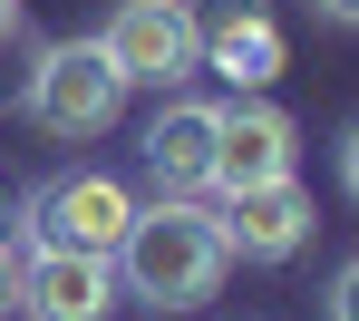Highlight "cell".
<instances>
[{
  "label": "cell",
  "instance_id": "2",
  "mask_svg": "<svg viewBox=\"0 0 359 321\" xmlns=\"http://www.w3.org/2000/svg\"><path fill=\"white\" fill-rule=\"evenodd\" d=\"M20 107L49 136H107L126 117V78H117V59L97 39H49L39 68H29V88H20Z\"/></svg>",
  "mask_w": 359,
  "mask_h": 321
},
{
  "label": "cell",
  "instance_id": "12",
  "mask_svg": "<svg viewBox=\"0 0 359 321\" xmlns=\"http://www.w3.org/2000/svg\"><path fill=\"white\" fill-rule=\"evenodd\" d=\"M340 185H350V204H359V127L340 136Z\"/></svg>",
  "mask_w": 359,
  "mask_h": 321
},
{
  "label": "cell",
  "instance_id": "9",
  "mask_svg": "<svg viewBox=\"0 0 359 321\" xmlns=\"http://www.w3.org/2000/svg\"><path fill=\"white\" fill-rule=\"evenodd\" d=\"M204 68H224L233 98H262V88L282 78V30H272L252 0H224V20L204 30Z\"/></svg>",
  "mask_w": 359,
  "mask_h": 321
},
{
  "label": "cell",
  "instance_id": "15",
  "mask_svg": "<svg viewBox=\"0 0 359 321\" xmlns=\"http://www.w3.org/2000/svg\"><path fill=\"white\" fill-rule=\"evenodd\" d=\"M0 244H10V176H0Z\"/></svg>",
  "mask_w": 359,
  "mask_h": 321
},
{
  "label": "cell",
  "instance_id": "8",
  "mask_svg": "<svg viewBox=\"0 0 359 321\" xmlns=\"http://www.w3.org/2000/svg\"><path fill=\"white\" fill-rule=\"evenodd\" d=\"M146 176H156V195H204V176H214V98H165L146 117Z\"/></svg>",
  "mask_w": 359,
  "mask_h": 321
},
{
  "label": "cell",
  "instance_id": "3",
  "mask_svg": "<svg viewBox=\"0 0 359 321\" xmlns=\"http://www.w3.org/2000/svg\"><path fill=\"white\" fill-rule=\"evenodd\" d=\"M29 214V244H59V254H97V263H117L126 244V224H136V195L117 185V176H49V185L20 204Z\"/></svg>",
  "mask_w": 359,
  "mask_h": 321
},
{
  "label": "cell",
  "instance_id": "11",
  "mask_svg": "<svg viewBox=\"0 0 359 321\" xmlns=\"http://www.w3.org/2000/svg\"><path fill=\"white\" fill-rule=\"evenodd\" d=\"M0 312H20V254L0 244Z\"/></svg>",
  "mask_w": 359,
  "mask_h": 321
},
{
  "label": "cell",
  "instance_id": "1",
  "mask_svg": "<svg viewBox=\"0 0 359 321\" xmlns=\"http://www.w3.org/2000/svg\"><path fill=\"white\" fill-rule=\"evenodd\" d=\"M224 224L194 204V195H156V204H136V224H126L117 244V273L126 292L146 302V312H194V302H214V282H224Z\"/></svg>",
  "mask_w": 359,
  "mask_h": 321
},
{
  "label": "cell",
  "instance_id": "13",
  "mask_svg": "<svg viewBox=\"0 0 359 321\" xmlns=\"http://www.w3.org/2000/svg\"><path fill=\"white\" fill-rule=\"evenodd\" d=\"M320 20H340V30H359V0H311Z\"/></svg>",
  "mask_w": 359,
  "mask_h": 321
},
{
  "label": "cell",
  "instance_id": "6",
  "mask_svg": "<svg viewBox=\"0 0 359 321\" xmlns=\"http://www.w3.org/2000/svg\"><path fill=\"white\" fill-rule=\"evenodd\" d=\"M20 312L29 321H107L117 312V263L29 244V254H20Z\"/></svg>",
  "mask_w": 359,
  "mask_h": 321
},
{
  "label": "cell",
  "instance_id": "4",
  "mask_svg": "<svg viewBox=\"0 0 359 321\" xmlns=\"http://www.w3.org/2000/svg\"><path fill=\"white\" fill-rule=\"evenodd\" d=\"M97 49L117 59L126 88H175V78L204 68V20L184 0H117V20H107Z\"/></svg>",
  "mask_w": 359,
  "mask_h": 321
},
{
  "label": "cell",
  "instance_id": "14",
  "mask_svg": "<svg viewBox=\"0 0 359 321\" xmlns=\"http://www.w3.org/2000/svg\"><path fill=\"white\" fill-rule=\"evenodd\" d=\"M10 30H20V0H0V39H10Z\"/></svg>",
  "mask_w": 359,
  "mask_h": 321
},
{
  "label": "cell",
  "instance_id": "7",
  "mask_svg": "<svg viewBox=\"0 0 359 321\" xmlns=\"http://www.w3.org/2000/svg\"><path fill=\"white\" fill-rule=\"evenodd\" d=\"M214 224H224V254H243V263H292L301 244H311V195H301V176H272V185L224 195Z\"/></svg>",
  "mask_w": 359,
  "mask_h": 321
},
{
  "label": "cell",
  "instance_id": "5",
  "mask_svg": "<svg viewBox=\"0 0 359 321\" xmlns=\"http://www.w3.org/2000/svg\"><path fill=\"white\" fill-rule=\"evenodd\" d=\"M301 156V127L272 107V98H233V107H214V195H243V185H272V176H292Z\"/></svg>",
  "mask_w": 359,
  "mask_h": 321
},
{
  "label": "cell",
  "instance_id": "10",
  "mask_svg": "<svg viewBox=\"0 0 359 321\" xmlns=\"http://www.w3.org/2000/svg\"><path fill=\"white\" fill-rule=\"evenodd\" d=\"M330 321H359V254L330 273Z\"/></svg>",
  "mask_w": 359,
  "mask_h": 321
}]
</instances>
